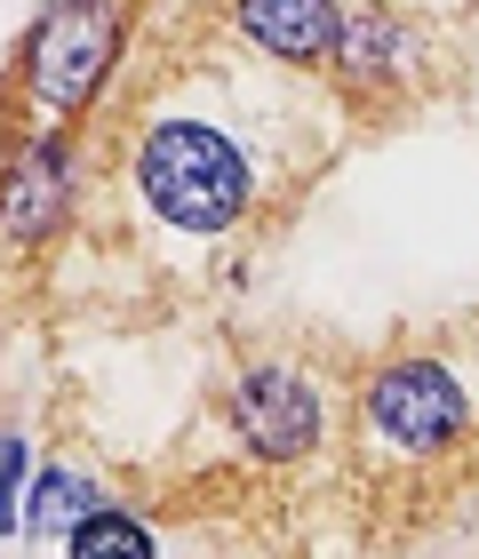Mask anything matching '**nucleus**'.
Returning a JSON list of instances; mask_svg holds the SVG:
<instances>
[{
  "label": "nucleus",
  "instance_id": "obj_5",
  "mask_svg": "<svg viewBox=\"0 0 479 559\" xmlns=\"http://www.w3.org/2000/svg\"><path fill=\"white\" fill-rule=\"evenodd\" d=\"M232 431L264 464H296L320 448V392L296 368H248L232 384Z\"/></svg>",
  "mask_w": 479,
  "mask_h": 559
},
{
  "label": "nucleus",
  "instance_id": "obj_6",
  "mask_svg": "<svg viewBox=\"0 0 479 559\" xmlns=\"http://www.w3.org/2000/svg\"><path fill=\"white\" fill-rule=\"evenodd\" d=\"M72 209V152L64 136H33L0 168V240L9 248H40Z\"/></svg>",
  "mask_w": 479,
  "mask_h": 559
},
{
  "label": "nucleus",
  "instance_id": "obj_7",
  "mask_svg": "<svg viewBox=\"0 0 479 559\" xmlns=\"http://www.w3.org/2000/svg\"><path fill=\"white\" fill-rule=\"evenodd\" d=\"M240 33L280 64H327L344 33L336 0H240Z\"/></svg>",
  "mask_w": 479,
  "mask_h": 559
},
{
  "label": "nucleus",
  "instance_id": "obj_9",
  "mask_svg": "<svg viewBox=\"0 0 479 559\" xmlns=\"http://www.w3.org/2000/svg\"><path fill=\"white\" fill-rule=\"evenodd\" d=\"M88 512H105V503H96V488H88L81 472H64V464H48V472L33 479V503H24L33 536H48V527H81Z\"/></svg>",
  "mask_w": 479,
  "mask_h": 559
},
{
  "label": "nucleus",
  "instance_id": "obj_2",
  "mask_svg": "<svg viewBox=\"0 0 479 559\" xmlns=\"http://www.w3.org/2000/svg\"><path fill=\"white\" fill-rule=\"evenodd\" d=\"M120 40H129V0H57L16 48V96L40 120H81L96 105V88L112 81Z\"/></svg>",
  "mask_w": 479,
  "mask_h": 559
},
{
  "label": "nucleus",
  "instance_id": "obj_4",
  "mask_svg": "<svg viewBox=\"0 0 479 559\" xmlns=\"http://www.w3.org/2000/svg\"><path fill=\"white\" fill-rule=\"evenodd\" d=\"M327 64H336V81L360 96L368 112H384V105H399V96H416L432 81V33H423L416 16H399V9H360V16H344Z\"/></svg>",
  "mask_w": 479,
  "mask_h": 559
},
{
  "label": "nucleus",
  "instance_id": "obj_10",
  "mask_svg": "<svg viewBox=\"0 0 479 559\" xmlns=\"http://www.w3.org/2000/svg\"><path fill=\"white\" fill-rule=\"evenodd\" d=\"M16 472H24V448L0 440V527H9V488H16Z\"/></svg>",
  "mask_w": 479,
  "mask_h": 559
},
{
  "label": "nucleus",
  "instance_id": "obj_1",
  "mask_svg": "<svg viewBox=\"0 0 479 559\" xmlns=\"http://www.w3.org/2000/svg\"><path fill=\"white\" fill-rule=\"evenodd\" d=\"M136 192L176 233H232L248 216V200H256V168L216 120L176 112V120H153L136 144Z\"/></svg>",
  "mask_w": 479,
  "mask_h": 559
},
{
  "label": "nucleus",
  "instance_id": "obj_8",
  "mask_svg": "<svg viewBox=\"0 0 479 559\" xmlns=\"http://www.w3.org/2000/svg\"><path fill=\"white\" fill-rule=\"evenodd\" d=\"M72 559H160V544H153V527H144L136 512H88L81 527H72V544H64Z\"/></svg>",
  "mask_w": 479,
  "mask_h": 559
},
{
  "label": "nucleus",
  "instance_id": "obj_3",
  "mask_svg": "<svg viewBox=\"0 0 479 559\" xmlns=\"http://www.w3.org/2000/svg\"><path fill=\"white\" fill-rule=\"evenodd\" d=\"M360 431L392 455H440L471 431V392L440 360H392L360 392Z\"/></svg>",
  "mask_w": 479,
  "mask_h": 559
}]
</instances>
